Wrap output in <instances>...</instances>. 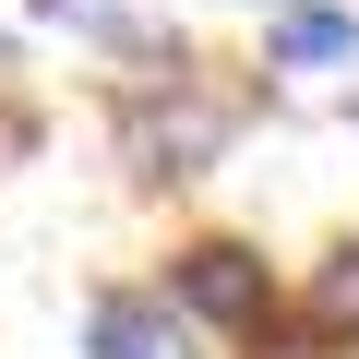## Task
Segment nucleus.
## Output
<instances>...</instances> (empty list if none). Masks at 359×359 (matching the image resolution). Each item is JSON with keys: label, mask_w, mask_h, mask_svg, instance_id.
I'll return each instance as SVG.
<instances>
[{"label": "nucleus", "mask_w": 359, "mask_h": 359, "mask_svg": "<svg viewBox=\"0 0 359 359\" xmlns=\"http://www.w3.org/2000/svg\"><path fill=\"white\" fill-rule=\"evenodd\" d=\"M120 168L132 180H204L216 156H228V132H240V96L192 60V48H144V72H120Z\"/></svg>", "instance_id": "1"}, {"label": "nucleus", "mask_w": 359, "mask_h": 359, "mask_svg": "<svg viewBox=\"0 0 359 359\" xmlns=\"http://www.w3.org/2000/svg\"><path fill=\"white\" fill-rule=\"evenodd\" d=\"M156 287H168V311L192 323V335H228V347H252V335H276V323H287V276H276V264H264V240H240V228L180 240Z\"/></svg>", "instance_id": "2"}, {"label": "nucleus", "mask_w": 359, "mask_h": 359, "mask_svg": "<svg viewBox=\"0 0 359 359\" xmlns=\"http://www.w3.org/2000/svg\"><path fill=\"white\" fill-rule=\"evenodd\" d=\"M84 359H204V335L168 311L156 276H120V287L84 299Z\"/></svg>", "instance_id": "3"}, {"label": "nucleus", "mask_w": 359, "mask_h": 359, "mask_svg": "<svg viewBox=\"0 0 359 359\" xmlns=\"http://www.w3.org/2000/svg\"><path fill=\"white\" fill-rule=\"evenodd\" d=\"M359 60V0H276L264 13V72H347Z\"/></svg>", "instance_id": "4"}, {"label": "nucleus", "mask_w": 359, "mask_h": 359, "mask_svg": "<svg viewBox=\"0 0 359 359\" xmlns=\"http://www.w3.org/2000/svg\"><path fill=\"white\" fill-rule=\"evenodd\" d=\"M287 311H299L311 335H335V347H347V335H359V240H335V252L311 264V287H299Z\"/></svg>", "instance_id": "5"}, {"label": "nucleus", "mask_w": 359, "mask_h": 359, "mask_svg": "<svg viewBox=\"0 0 359 359\" xmlns=\"http://www.w3.org/2000/svg\"><path fill=\"white\" fill-rule=\"evenodd\" d=\"M36 144H48V120H36V96H25V84H0V180H13V168H25Z\"/></svg>", "instance_id": "6"}, {"label": "nucleus", "mask_w": 359, "mask_h": 359, "mask_svg": "<svg viewBox=\"0 0 359 359\" xmlns=\"http://www.w3.org/2000/svg\"><path fill=\"white\" fill-rule=\"evenodd\" d=\"M252 359H347V347H335V335H311V323H299V311H287V323H276V335H252Z\"/></svg>", "instance_id": "7"}, {"label": "nucleus", "mask_w": 359, "mask_h": 359, "mask_svg": "<svg viewBox=\"0 0 359 359\" xmlns=\"http://www.w3.org/2000/svg\"><path fill=\"white\" fill-rule=\"evenodd\" d=\"M0 84H25V36L13 25H0Z\"/></svg>", "instance_id": "8"}, {"label": "nucleus", "mask_w": 359, "mask_h": 359, "mask_svg": "<svg viewBox=\"0 0 359 359\" xmlns=\"http://www.w3.org/2000/svg\"><path fill=\"white\" fill-rule=\"evenodd\" d=\"M264 13H276V0H264Z\"/></svg>", "instance_id": "9"}]
</instances>
